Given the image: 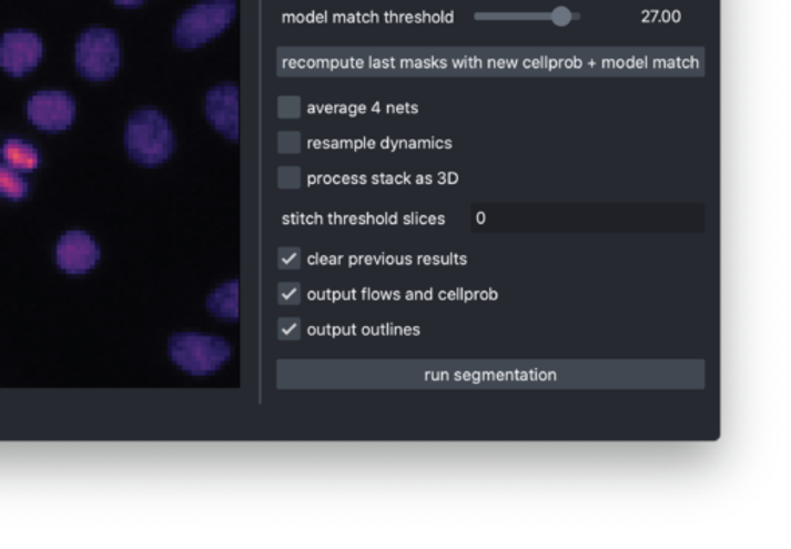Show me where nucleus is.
<instances>
[{
  "instance_id": "nucleus-1",
  "label": "nucleus",
  "mask_w": 791,
  "mask_h": 549,
  "mask_svg": "<svg viewBox=\"0 0 791 549\" xmlns=\"http://www.w3.org/2000/svg\"><path fill=\"white\" fill-rule=\"evenodd\" d=\"M128 154L133 162L154 167L166 163L175 151L170 121L155 109L133 113L126 129Z\"/></svg>"
},
{
  "instance_id": "nucleus-2",
  "label": "nucleus",
  "mask_w": 791,
  "mask_h": 549,
  "mask_svg": "<svg viewBox=\"0 0 791 549\" xmlns=\"http://www.w3.org/2000/svg\"><path fill=\"white\" fill-rule=\"evenodd\" d=\"M237 13L236 0H203L180 16L174 29L175 45L195 50L222 37Z\"/></svg>"
},
{
  "instance_id": "nucleus-3",
  "label": "nucleus",
  "mask_w": 791,
  "mask_h": 549,
  "mask_svg": "<svg viewBox=\"0 0 791 549\" xmlns=\"http://www.w3.org/2000/svg\"><path fill=\"white\" fill-rule=\"evenodd\" d=\"M120 41L115 31L89 29L77 42V69L89 81H108L120 70Z\"/></svg>"
},
{
  "instance_id": "nucleus-4",
  "label": "nucleus",
  "mask_w": 791,
  "mask_h": 549,
  "mask_svg": "<svg viewBox=\"0 0 791 549\" xmlns=\"http://www.w3.org/2000/svg\"><path fill=\"white\" fill-rule=\"evenodd\" d=\"M171 358L191 374L217 370L230 358V345L221 337L180 335L172 337Z\"/></svg>"
},
{
  "instance_id": "nucleus-5",
  "label": "nucleus",
  "mask_w": 791,
  "mask_h": 549,
  "mask_svg": "<svg viewBox=\"0 0 791 549\" xmlns=\"http://www.w3.org/2000/svg\"><path fill=\"white\" fill-rule=\"evenodd\" d=\"M44 47L38 34L26 30L8 31L0 41V67L16 78L33 72L41 62Z\"/></svg>"
},
{
  "instance_id": "nucleus-6",
  "label": "nucleus",
  "mask_w": 791,
  "mask_h": 549,
  "mask_svg": "<svg viewBox=\"0 0 791 549\" xmlns=\"http://www.w3.org/2000/svg\"><path fill=\"white\" fill-rule=\"evenodd\" d=\"M77 104L65 92H38L27 104L31 123L45 132L67 131L73 124Z\"/></svg>"
},
{
  "instance_id": "nucleus-7",
  "label": "nucleus",
  "mask_w": 791,
  "mask_h": 549,
  "mask_svg": "<svg viewBox=\"0 0 791 549\" xmlns=\"http://www.w3.org/2000/svg\"><path fill=\"white\" fill-rule=\"evenodd\" d=\"M205 115L214 131L226 140L239 141V88L234 82H222L207 90Z\"/></svg>"
},
{
  "instance_id": "nucleus-8",
  "label": "nucleus",
  "mask_w": 791,
  "mask_h": 549,
  "mask_svg": "<svg viewBox=\"0 0 791 549\" xmlns=\"http://www.w3.org/2000/svg\"><path fill=\"white\" fill-rule=\"evenodd\" d=\"M98 261H100V248L88 233L69 231L62 235L57 246V262L65 273H88L95 268Z\"/></svg>"
},
{
  "instance_id": "nucleus-9",
  "label": "nucleus",
  "mask_w": 791,
  "mask_h": 549,
  "mask_svg": "<svg viewBox=\"0 0 791 549\" xmlns=\"http://www.w3.org/2000/svg\"><path fill=\"white\" fill-rule=\"evenodd\" d=\"M2 159L6 160L8 166L16 171H33L41 164V155L37 149L29 143H23L21 140H7L2 146Z\"/></svg>"
},
{
  "instance_id": "nucleus-10",
  "label": "nucleus",
  "mask_w": 791,
  "mask_h": 549,
  "mask_svg": "<svg viewBox=\"0 0 791 549\" xmlns=\"http://www.w3.org/2000/svg\"><path fill=\"white\" fill-rule=\"evenodd\" d=\"M239 285L236 281L222 285L207 299V307L217 316H237Z\"/></svg>"
},
{
  "instance_id": "nucleus-11",
  "label": "nucleus",
  "mask_w": 791,
  "mask_h": 549,
  "mask_svg": "<svg viewBox=\"0 0 791 549\" xmlns=\"http://www.w3.org/2000/svg\"><path fill=\"white\" fill-rule=\"evenodd\" d=\"M29 194V182L16 169L0 164V195L6 199L22 200Z\"/></svg>"
},
{
  "instance_id": "nucleus-12",
  "label": "nucleus",
  "mask_w": 791,
  "mask_h": 549,
  "mask_svg": "<svg viewBox=\"0 0 791 549\" xmlns=\"http://www.w3.org/2000/svg\"><path fill=\"white\" fill-rule=\"evenodd\" d=\"M571 18L570 11L567 10V8H556L555 13H554V21L555 23H558V26H567L569 23Z\"/></svg>"
},
{
  "instance_id": "nucleus-13",
  "label": "nucleus",
  "mask_w": 791,
  "mask_h": 549,
  "mask_svg": "<svg viewBox=\"0 0 791 549\" xmlns=\"http://www.w3.org/2000/svg\"><path fill=\"white\" fill-rule=\"evenodd\" d=\"M113 2L124 8H136L143 6L144 0H113Z\"/></svg>"
},
{
  "instance_id": "nucleus-14",
  "label": "nucleus",
  "mask_w": 791,
  "mask_h": 549,
  "mask_svg": "<svg viewBox=\"0 0 791 549\" xmlns=\"http://www.w3.org/2000/svg\"><path fill=\"white\" fill-rule=\"evenodd\" d=\"M518 372L519 370H515V372H508V374H505V375H507V382H518Z\"/></svg>"
},
{
  "instance_id": "nucleus-15",
  "label": "nucleus",
  "mask_w": 791,
  "mask_h": 549,
  "mask_svg": "<svg viewBox=\"0 0 791 549\" xmlns=\"http://www.w3.org/2000/svg\"><path fill=\"white\" fill-rule=\"evenodd\" d=\"M538 374H539V370H536V368H533V370L528 372V379H530V382H538Z\"/></svg>"
},
{
  "instance_id": "nucleus-16",
  "label": "nucleus",
  "mask_w": 791,
  "mask_h": 549,
  "mask_svg": "<svg viewBox=\"0 0 791 549\" xmlns=\"http://www.w3.org/2000/svg\"><path fill=\"white\" fill-rule=\"evenodd\" d=\"M484 379L485 382H496V374H493V372H485Z\"/></svg>"
},
{
  "instance_id": "nucleus-17",
  "label": "nucleus",
  "mask_w": 791,
  "mask_h": 549,
  "mask_svg": "<svg viewBox=\"0 0 791 549\" xmlns=\"http://www.w3.org/2000/svg\"><path fill=\"white\" fill-rule=\"evenodd\" d=\"M518 382H528V372H518Z\"/></svg>"
},
{
  "instance_id": "nucleus-18",
  "label": "nucleus",
  "mask_w": 791,
  "mask_h": 549,
  "mask_svg": "<svg viewBox=\"0 0 791 549\" xmlns=\"http://www.w3.org/2000/svg\"><path fill=\"white\" fill-rule=\"evenodd\" d=\"M488 299L497 301V299H499V294H497V292H495V289H489Z\"/></svg>"
},
{
  "instance_id": "nucleus-19",
  "label": "nucleus",
  "mask_w": 791,
  "mask_h": 549,
  "mask_svg": "<svg viewBox=\"0 0 791 549\" xmlns=\"http://www.w3.org/2000/svg\"><path fill=\"white\" fill-rule=\"evenodd\" d=\"M496 379L497 382H507V375H505V372H497Z\"/></svg>"
},
{
  "instance_id": "nucleus-20",
  "label": "nucleus",
  "mask_w": 791,
  "mask_h": 549,
  "mask_svg": "<svg viewBox=\"0 0 791 549\" xmlns=\"http://www.w3.org/2000/svg\"><path fill=\"white\" fill-rule=\"evenodd\" d=\"M485 220H487V215H485L484 213L477 214V222H479L480 225H484Z\"/></svg>"
},
{
  "instance_id": "nucleus-21",
  "label": "nucleus",
  "mask_w": 791,
  "mask_h": 549,
  "mask_svg": "<svg viewBox=\"0 0 791 549\" xmlns=\"http://www.w3.org/2000/svg\"><path fill=\"white\" fill-rule=\"evenodd\" d=\"M538 382H547V372H539Z\"/></svg>"
},
{
  "instance_id": "nucleus-22",
  "label": "nucleus",
  "mask_w": 791,
  "mask_h": 549,
  "mask_svg": "<svg viewBox=\"0 0 791 549\" xmlns=\"http://www.w3.org/2000/svg\"><path fill=\"white\" fill-rule=\"evenodd\" d=\"M547 382H556L555 372H547Z\"/></svg>"
},
{
  "instance_id": "nucleus-23",
  "label": "nucleus",
  "mask_w": 791,
  "mask_h": 549,
  "mask_svg": "<svg viewBox=\"0 0 791 549\" xmlns=\"http://www.w3.org/2000/svg\"><path fill=\"white\" fill-rule=\"evenodd\" d=\"M480 379H481V376H480L479 372H476V374L473 375L474 384H479Z\"/></svg>"
},
{
  "instance_id": "nucleus-24",
  "label": "nucleus",
  "mask_w": 791,
  "mask_h": 549,
  "mask_svg": "<svg viewBox=\"0 0 791 549\" xmlns=\"http://www.w3.org/2000/svg\"><path fill=\"white\" fill-rule=\"evenodd\" d=\"M626 65H628L629 69H633V67H636V59H633V58L629 59L628 64H626Z\"/></svg>"
},
{
  "instance_id": "nucleus-25",
  "label": "nucleus",
  "mask_w": 791,
  "mask_h": 549,
  "mask_svg": "<svg viewBox=\"0 0 791 549\" xmlns=\"http://www.w3.org/2000/svg\"><path fill=\"white\" fill-rule=\"evenodd\" d=\"M480 299L487 301V299H488V292L480 293Z\"/></svg>"
},
{
  "instance_id": "nucleus-26",
  "label": "nucleus",
  "mask_w": 791,
  "mask_h": 549,
  "mask_svg": "<svg viewBox=\"0 0 791 549\" xmlns=\"http://www.w3.org/2000/svg\"><path fill=\"white\" fill-rule=\"evenodd\" d=\"M462 378L466 379V382H469V379H471V375L465 374L464 376H462Z\"/></svg>"
},
{
  "instance_id": "nucleus-27",
  "label": "nucleus",
  "mask_w": 791,
  "mask_h": 549,
  "mask_svg": "<svg viewBox=\"0 0 791 549\" xmlns=\"http://www.w3.org/2000/svg\"><path fill=\"white\" fill-rule=\"evenodd\" d=\"M617 67H620V69H621V67H625V61H621V59H620V61H617Z\"/></svg>"
},
{
  "instance_id": "nucleus-28",
  "label": "nucleus",
  "mask_w": 791,
  "mask_h": 549,
  "mask_svg": "<svg viewBox=\"0 0 791 549\" xmlns=\"http://www.w3.org/2000/svg\"><path fill=\"white\" fill-rule=\"evenodd\" d=\"M605 67H606V69H607V67H612V61H605Z\"/></svg>"
},
{
  "instance_id": "nucleus-29",
  "label": "nucleus",
  "mask_w": 791,
  "mask_h": 549,
  "mask_svg": "<svg viewBox=\"0 0 791 549\" xmlns=\"http://www.w3.org/2000/svg\"><path fill=\"white\" fill-rule=\"evenodd\" d=\"M697 62H699V61H697V59H692V67H699V64H697Z\"/></svg>"
},
{
  "instance_id": "nucleus-30",
  "label": "nucleus",
  "mask_w": 791,
  "mask_h": 549,
  "mask_svg": "<svg viewBox=\"0 0 791 549\" xmlns=\"http://www.w3.org/2000/svg\"><path fill=\"white\" fill-rule=\"evenodd\" d=\"M566 67H574V62H571V61H567V64H566Z\"/></svg>"
},
{
  "instance_id": "nucleus-31",
  "label": "nucleus",
  "mask_w": 791,
  "mask_h": 549,
  "mask_svg": "<svg viewBox=\"0 0 791 549\" xmlns=\"http://www.w3.org/2000/svg\"><path fill=\"white\" fill-rule=\"evenodd\" d=\"M575 62H577V64H575V67H581V61H579V59H577V61H575Z\"/></svg>"
},
{
  "instance_id": "nucleus-32",
  "label": "nucleus",
  "mask_w": 791,
  "mask_h": 549,
  "mask_svg": "<svg viewBox=\"0 0 791 549\" xmlns=\"http://www.w3.org/2000/svg\"><path fill=\"white\" fill-rule=\"evenodd\" d=\"M530 62H531V61H526V64H524V65L530 67V65H531Z\"/></svg>"
},
{
  "instance_id": "nucleus-33",
  "label": "nucleus",
  "mask_w": 791,
  "mask_h": 549,
  "mask_svg": "<svg viewBox=\"0 0 791 549\" xmlns=\"http://www.w3.org/2000/svg\"><path fill=\"white\" fill-rule=\"evenodd\" d=\"M668 67H673V61H669Z\"/></svg>"
}]
</instances>
